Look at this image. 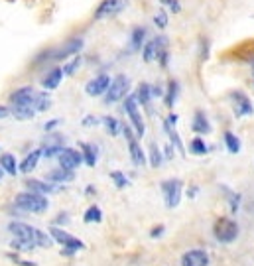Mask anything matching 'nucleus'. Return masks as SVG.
Returning <instances> with one entry per match:
<instances>
[{
  "instance_id": "1",
  "label": "nucleus",
  "mask_w": 254,
  "mask_h": 266,
  "mask_svg": "<svg viewBox=\"0 0 254 266\" xmlns=\"http://www.w3.org/2000/svg\"><path fill=\"white\" fill-rule=\"evenodd\" d=\"M16 207L24 209V211H30V213H42L48 209V200L42 195V193H34V191H26V193H18Z\"/></svg>"
},
{
  "instance_id": "2",
  "label": "nucleus",
  "mask_w": 254,
  "mask_h": 266,
  "mask_svg": "<svg viewBox=\"0 0 254 266\" xmlns=\"http://www.w3.org/2000/svg\"><path fill=\"white\" fill-rule=\"evenodd\" d=\"M213 231H215L217 241H221V243H233L238 235V225L233 219H229V217H221V219H217Z\"/></svg>"
},
{
  "instance_id": "3",
  "label": "nucleus",
  "mask_w": 254,
  "mask_h": 266,
  "mask_svg": "<svg viewBox=\"0 0 254 266\" xmlns=\"http://www.w3.org/2000/svg\"><path fill=\"white\" fill-rule=\"evenodd\" d=\"M128 87H130V81H128L126 75H116L111 81L109 89H107V97H105V103H116V101L124 99L128 93Z\"/></svg>"
},
{
  "instance_id": "4",
  "label": "nucleus",
  "mask_w": 254,
  "mask_h": 266,
  "mask_svg": "<svg viewBox=\"0 0 254 266\" xmlns=\"http://www.w3.org/2000/svg\"><path fill=\"white\" fill-rule=\"evenodd\" d=\"M128 6V0H103L95 10V20H107V18L118 16Z\"/></svg>"
},
{
  "instance_id": "5",
  "label": "nucleus",
  "mask_w": 254,
  "mask_h": 266,
  "mask_svg": "<svg viewBox=\"0 0 254 266\" xmlns=\"http://www.w3.org/2000/svg\"><path fill=\"white\" fill-rule=\"evenodd\" d=\"M124 111H126V115L130 117L132 126L136 128V134L142 136L144 130H146V126H144L142 115H140V111H138V101H136V95H126V99H124Z\"/></svg>"
},
{
  "instance_id": "6",
  "label": "nucleus",
  "mask_w": 254,
  "mask_h": 266,
  "mask_svg": "<svg viewBox=\"0 0 254 266\" xmlns=\"http://www.w3.org/2000/svg\"><path fill=\"white\" fill-rule=\"evenodd\" d=\"M181 187H183L181 180H166V182H162V191H164V195H166V205H168L170 209H174V207L179 205Z\"/></svg>"
},
{
  "instance_id": "7",
  "label": "nucleus",
  "mask_w": 254,
  "mask_h": 266,
  "mask_svg": "<svg viewBox=\"0 0 254 266\" xmlns=\"http://www.w3.org/2000/svg\"><path fill=\"white\" fill-rule=\"evenodd\" d=\"M8 229H10V233L16 237V241H22L24 245H28L30 249H36L38 245H36V229H32L30 225H26V223H10L8 225Z\"/></svg>"
},
{
  "instance_id": "8",
  "label": "nucleus",
  "mask_w": 254,
  "mask_h": 266,
  "mask_svg": "<svg viewBox=\"0 0 254 266\" xmlns=\"http://www.w3.org/2000/svg\"><path fill=\"white\" fill-rule=\"evenodd\" d=\"M51 235H53V239H55L57 243H61V245H64L65 254H71V252H75V250L83 249V243H81L79 239H75V237L67 235L65 231L57 229V227H53V229H51Z\"/></svg>"
},
{
  "instance_id": "9",
  "label": "nucleus",
  "mask_w": 254,
  "mask_h": 266,
  "mask_svg": "<svg viewBox=\"0 0 254 266\" xmlns=\"http://www.w3.org/2000/svg\"><path fill=\"white\" fill-rule=\"evenodd\" d=\"M36 95L38 93L34 91L32 87H22V89H18V91H14L10 95V103L16 105V107H34Z\"/></svg>"
},
{
  "instance_id": "10",
  "label": "nucleus",
  "mask_w": 254,
  "mask_h": 266,
  "mask_svg": "<svg viewBox=\"0 0 254 266\" xmlns=\"http://www.w3.org/2000/svg\"><path fill=\"white\" fill-rule=\"evenodd\" d=\"M57 158H59V166L64 168V170H71V172L83 162L81 152H77V150H73V148H64L59 152Z\"/></svg>"
},
{
  "instance_id": "11",
  "label": "nucleus",
  "mask_w": 254,
  "mask_h": 266,
  "mask_svg": "<svg viewBox=\"0 0 254 266\" xmlns=\"http://www.w3.org/2000/svg\"><path fill=\"white\" fill-rule=\"evenodd\" d=\"M109 85H111V77L103 73V75H97L95 79H91V81L87 83V87H85V91H87L89 97H99V95H105V93H107Z\"/></svg>"
},
{
  "instance_id": "12",
  "label": "nucleus",
  "mask_w": 254,
  "mask_h": 266,
  "mask_svg": "<svg viewBox=\"0 0 254 266\" xmlns=\"http://www.w3.org/2000/svg\"><path fill=\"white\" fill-rule=\"evenodd\" d=\"M231 99H233V105H235V115L237 117H246V115H252V103L250 99L244 95V93H240V91H235L233 95H231Z\"/></svg>"
},
{
  "instance_id": "13",
  "label": "nucleus",
  "mask_w": 254,
  "mask_h": 266,
  "mask_svg": "<svg viewBox=\"0 0 254 266\" xmlns=\"http://www.w3.org/2000/svg\"><path fill=\"white\" fill-rule=\"evenodd\" d=\"M83 48V38H71L65 42V46H61L57 51H53V59H67L69 55L79 53V50Z\"/></svg>"
},
{
  "instance_id": "14",
  "label": "nucleus",
  "mask_w": 254,
  "mask_h": 266,
  "mask_svg": "<svg viewBox=\"0 0 254 266\" xmlns=\"http://www.w3.org/2000/svg\"><path fill=\"white\" fill-rule=\"evenodd\" d=\"M209 264V256L205 250H189L181 256V266H207Z\"/></svg>"
},
{
  "instance_id": "15",
  "label": "nucleus",
  "mask_w": 254,
  "mask_h": 266,
  "mask_svg": "<svg viewBox=\"0 0 254 266\" xmlns=\"http://www.w3.org/2000/svg\"><path fill=\"white\" fill-rule=\"evenodd\" d=\"M146 34L148 30L144 26H136L132 34H130V51H140L144 48V42H146Z\"/></svg>"
},
{
  "instance_id": "16",
  "label": "nucleus",
  "mask_w": 254,
  "mask_h": 266,
  "mask_svg": "<svg viewBox=\"0 0 254 266\" xmlns=\"http://www.w3.org/2000/svg\"><path fill=\"white\" fill-rule=\"evenodd\" d=\"M191 128L197 134H209L211 132V124L207 120L205 113L201 111H195V117H193V122H191Z\"/></svg>"
},
{
  "instance_id": "17",
  "label": "nucleus",
  "mask_w": 254,
  "mask_h": 266,
  "mask_svg": "<svg viewBox=\"0 0 254 266\" xmlns=\"http://www.w3.org/2000/svg\"><path fill=\"white\" fill-rule=\"evenodd\" d=\"M61 77H64V71H61L59 67L51 69L48 75L44 77V81H42L44 89H48V91H51V89H57V87H59V83H61Z\"/></svg>"
},
{
  "instance_id": "18",
  "label": "nucleus",
  "mask_w": 254,
  "mask_h": 266,
  "mask_svg": "<svg viewBox=\"0 0 254 266\" xmlns=\"http://www.w3.org/2000/svg\"><path fill=\"white\" fill-rule=\"evenodd\" d=\"M40 158H42V150H34V152H30L24 160H22V164H20V172L22 174H30L34 168L38 166V162H40Z\"/></svg>"
},
{
  "instance_id": "19",
  "label": "nucleus",
  "mask_w": 254,
  "mask_h": 266,
  "mask_svg": "<svg viewBox=\"0 0 254 266\" xmlns=\"http://www.w3.org/2000/svg\"><path fill=\"white\" fill-rule=\"evenodd\" d=\"M128 150H130V158L136 166H144L146 164V156H144V150L140 148V144L134 140H128Z\"/></svg>"
},
{
  "instance_id": "20",
  "label": "nucleus",
  "mask_w": 254,
  "mask_h": 266,
  "mask_svg": "<svg viewBox=\"0 0 254 266\" xmlns=\"http://www.w3.org/2000/svg\"><path fill=\"white\" fill-rule=\"evenodd\" d=\"M156 57H158V42L154 38V40L146 42V46L142 48V59L146 63H152V61H156Z\"/></svg>"
},
{
  "instance_id": "21",
  "label": "nucleus",
  "mask_w": 254,
  "mask_h": 266,
  "mask_svg": "<svg viewBox=\"0 0 254 266\" xmlns=\"http://www.w3.org/2000/svg\"><path fill=\"white\" fill-rule=\"evenodd\" d=\"M26 185H28L30 191H34V193H42V195H44V193H51V191H55L53 185H49L48 182H40V180H28Z\"/></svg>"
},
{
  "instance_id": "22",
  "label": "nucleus",
  "mask_w": 254,
  "mask_h": 266,
  "mask_svg": "<svg viewBox=\"0 0 254 266\" xmlns=\"http://www.w3.org/2000/svg\"><path fill=\"white\" fill-rule=\"evenodd\" d=\"M0 168L10 174V176H16L18 168H16V158L12 154H0Z\"/></svg>"
},
{
  "instance_id": "23",
  "label": "nucleus",
  "mask_w": 254,
  "mask_h": 266,
  "mask_svg": "<svg viewBox=\"0 0 254 266\" xmlns=\"http://www.w3.org/2000/svg\"><path fill=\"white\" fill-rule=\"evenodd\" d=\"M164 128H166V132H168L170 140H172V146H175V150H177L179 154H183V152H185V148H183V144H181V138H179V134L175 132L174 124H170V122L166 120V122H164Z\"/></svg>"
},
{
  "instance_id": "24",
  "label": "nucleus",
  "mask_w": 254,
  "mask_h": 266,
  "mask_svg": "<svg viewBox=\"0 0 254 266\" xmlns=\"http://www.w3.org/2000/svg\"><path fill=\"white\" fill-rule=\"evenodd\" d=\"M48 180L49 182H59V183L71 182V180H73V172H71V170H64V168H59V170L49 172Z\"/></svg>"
},
{
  "instance_id": "25",
  "label": "nucleus",
  "mask_w": 254,
  "mask_h": 266,
  "mask_svg": "<svg viewBox=\"0 0 254 266\" xmlns=\"http://www.w3.org/2000/svg\"><path fill=\"white\" fill-rule=\"evenodd\" d=\"M79 146H81V150H83V154H81V156H83L85 164L93 168L97 164V148L95 146H91V144H85V142L79 144Z\"/></svg>"
},
{
  "instance_id": "26",
  "label": "nucleus",
  "mask_w": 254,
  "mask_h": 266,
  "mask_svg": "<svg viewBox=\"0 0 254 266\" xmlns=\"http://www.w3.org/2000/svg\"><path fill=\"white\" fill-rule=\"evenodd\" d=\"M150 99H152V87L148 83H140L138 85V91H136V101L142 103V107H148Z\"/></svg>"
},
{
  "instance_id": "27",
  "label": "nucleus",
  "mask_w": 254,
  "mask_h": 266,
  "mask_svg": "<svg viewBox=\"0 0 254 266\" xmlns=\"http://www.w3.org/2000/svg\"><path fill=\"white\" fill-rule=\"evenodd\" d=\"M18 120H30V118L36 117V109L34 107H12V111H10Z\"/></svg>"
},
{
  "instance_id": "28",
  "label": "nucleus",
  "mask_w": 254,
  "mask_h": 266,
  "mask_svg": "<svg viewBox=\"0 0 254 266\" xmlns=\"http://www.w3.org/2000/svg\"><path fill=\"white\" fill-rule=\"evenodd\" d=\"M177 93H179V83L172 79L170 83H168V91H166V105L172 109L175 105V101H177Z\"/></svg>"
},
{
  "instance_id": "29",
  "label": "nucleus",
  "mask_w": 254,
  "mask_h": 266,
  "mask_svg": "<svg viewBox=\"0 0 254 266\" xmlns=\"http://www.w3.org/2000/svg\"><path fill=\"white\" fill-rule=\"evenodd\" d=\"M189 150L191 154H195V156H205L207 152H209V146L205 144L203 138H193L189 142Z\"/></svg>"
},
{
  "instance_id": "30",
  "label": "nucleus",
  "mask_w": 254,
  "mask_h": 266,
  "mask_svg": "<svg viewBox=\"0 0 254 266\" xmlns=\"http://www.w3.org/2000/svg\"><path fill=\"white\" fill-rule=\"evenodd\" d=\"M225 144H227V148H229L231 154H238L240 152V140L233 132H229V130L225 132Z\"/></svg>"
},
{
  "instance_id": "31",
  "label": "nucleus",
  "mask_w": 254,
  "mask_h": 266,
  "mask_svg": "<svg viewBox=\"0 0 254 266\" xmlns=\"http://www.w3.org/2000/svg\"><path fill=\"white\" fill-rule=\"evenodd\" d=\"M85 223H101V219H103V213H101V209L97 207V205H91L87 211H85Z\"/></svg>"
},
{
  "instance_id": "32",
  "label": "nucleus",
  "mask_w": 254,
  "mask_h": 266,
  "mask_svg": "<svg viewBox=\"0 0 254 266\" xmlns=\"http://www.w3.org/2000/svg\"><path fill=\"white\" fill-rule=\"evenodd\" d=\"M103 122H105V128H107V132L111 134V136H116V134L120 132V122L114 117H105Z\"/></svg>"
},
{
  "instance_id": "33",
  "label": "nucleus",
  "mask_w": 254,
  "mask_h": 266,
  "mask_svg": "<svg viewBox=\"0 0 254 266\" xmlns=\"http://www.w3.org/2000/svg\"><path fill=\"white\" fill-rule=\"evenodd\" d=\"M49 105H51V101H49L48 93H38L36 95V103H34L36 111H46V109H49Z\"/></svg>"
},
{
  "instance_id": "34",
  "label": "nucleus",
  "mask_w": 254,
  "mask_h": 266,
  "mask_svg": "<svg viewBox=\"0 0 254 266\" xmlns=\"http://www.w3.org/2000/svg\"><path fill=\"white\" fill-rule=\"evenodd\" d=\"M162 160H164V156H162L160 148L156 144H150V164H152V168L162 166Z\"/></svg>"
},
{
  "instance_id": "35",
  "label": "nucleus",
  "mask_w": 254,
  "mask_h": 266,
  "mask_svg": "<svg viewBox=\"0 0 254 266\" xmlns=\"http://www.w3.org/2000/svg\"><path fill=\"white\" fill-rule=\"evenodd\" d=\"M81 61H83V59H81L79 55H75V57H73V59H71L67 65H64V69H61V71H64V75H73V73L79 69Z\"/></svg>"
},
{
  "instance_id": "36",
  "label": "nucleus",
  "mask_w": 254,
  "mask_h": 266,
  "mask_svg": "<svg viewBox=\"0 0 254 266\" xmlns=\"http://www.w3.org/2000/svg\"><path fill=\"white\" fill-rule=\"evenodd\" d=\"M111 180L114 182V185H116V187H120V189H122V187H126V185H128L126 176H124L122 172H111Z\"/></svg>"
},
{
  "instance_id": "37",
  "label": "nucleus",
  "mask_w": 254,
  "mask_h": 266,
  "mask_svg": "<svg viewBox=\"0 0 254 266\" xmlns=\"http://www.w3.org/2000/svg\"><path fill=\"white\" fill-rule=\"evenodd\" d=\"M61 150H64V144H49V146H46V148L42 150V154L46 158H53V156H59Z\"/></svg>"
},
{
  "instance_id": "38",
  "label": "nucleus",
  "mask_w": 254,
  "mask_h": 266,
  "mask_svg": "<svg viewBox=\"0 0 254 266\" xmlns=\"http://www.w3.org/2000/svg\"><path fill=\"white\" fill-rule=\"evenodd\" d=\"M168 22H170V18H168V12H166V10H160L158 14L154 16V24L158 26L160 30H164V28L168 26Z\"/></svg>"
},
{
  "instance_id": "39",
  "label": "nucleus",
  "mask_w": 254,
  "mask_h": 266,
  "mask_svg": "<svg viewBox=\"0 0 254 266\" xmlns=\"http://www.w3.org/2000/svg\"><path fill=\"white\" fill-rule=\"evenodd\" d=\"M36 245H38V247H49V245H51V239H49L46 233H42V231L36 229Z\"/></svg>"
},
{
  "instance_id": "40",
  "label": "nucleus",
  "mask_w": 254,
  "mask_h": 266,
  "mask_svg": "<svg viewBox=\"0 0 254 266\" xmlns=\"http://www.w3.org/2000/svg\"><path fill=\"white\" fill-rule=\"evenodd\" d=\"M156 59H158V63H160L162 67H168V63H170V51H168V50L160 51L158 57H156Z\"/></svg>"
},
{
  "instance_id": "41",
  "label": "nucleus",
  "mask_w": 254,
  "mask_h": 266,
  "mask_svg": "<svg viewBox=\"0 0 254 266\" xmlns=\"http://www.w3.org/2000/svg\"><path fill=\"white\" fill-rule=\"evenodd\" d=\"M160 2L168 4V6H170V10H172V12H175V14L181 10V4H179V0H160Z\"/></svg>"
},
{
  "instance_id": "42",
  "label": "nucleus",
  "mask_w": 254,
  "mask_h": 266,
  "mask_svg": "<svg viewBox=\"0 0 254 266\" xmlns=\"http://www.w3.org/2000/svg\"><path fill=\"white\" fill-rule=\"evenodd\" d=\"M229 197H231V211L235 213V211L238 209V201H240V195H238V193H231V191H229Z\"/></svg>"
},
{
  "instance_id": "43",
  "label": "nucleus",
  "mask_w": 254,
  "mask_h": 266,
  "mask_svg": "<svg viewBox=\"0 0 254 266\" xmlns=\"http://www.w3.org/2000/svg\"><path fill=\"white\" fill-rule=\"evenodd\" d=\"M59 122H61L59 118H53V120H49V122H46V126H44V128H46V130L49 132V130H53V128H55V126H57Z\"/></svg>"
},
{
  "instance_id": "44",
  "label": "nucleus",
  "mask_w": 254,
  "mask_h": 266,
  "mask_svg": "<svg viewBox=\"0 0 254 266\" xmlns=\"http://www.w3.org/2000/svg\"><path fill=\"white\" fill-rule=\"evenodd\" d=\"M99 120H97L95 117H85L83 118V126H93V124H97Z\"/></svg>"
},
{
  "instance_id": "45",
  "label": "nucleus",
  "mask_w": 254,
  "mask_h": 266,
  "mask_svg": "<svg viewBox=\"0 0 254 266\" xmlns=\"http://www.w3.org/2000/svg\"><path fill=\"white\" fill-rule=\"evenodd\" d=\"M164 152H166V158H168V160H172V158H174V154H175V150H174V146H172V144H168Z\"/></svg>"
},
{
  "instance_id": "46",
  "label": "nucleus",
  "mask_w": 254,
  "mask_h": 266,
  "mask_svg": "<svg viewBox=\"0 0 254 266\" xmlns=\"http://www.w3.org/2000/svg\"><path fill=\"white\" fill-rule=\"evenodd\" d=\"M164 233V225H158V227H154V229H152V239H156V237H160V235Z\"/></svg>"
},
{
  "instance_id": "47",
  "label": "nucleus",
  "mask_w": 254,
  "mask_h": 266,
  "mask_svg": "<svg viewBox=\"0 0 254 266\" xmlns=\"http://www.w3.org/2000/svg\"><path fill=\"white\" fill-rule=\"evenodd\" d=\"M209 57V42L203 40V50H201V59H207Z\"/></svg>"
},
{
  "instance_id": "48",
  "label": "nucleus",
  "mask_w": 254,
  "mask_h": 266,
  "mask_svg": "<svg viewBox=\"0 0 254 266\" xmlns=\"http://www.w3.org/2000/svg\"><path fill=\"white\" fill-rule=\"evenodd\" d=\"M10 258H12V260H14V262H16V264H20V266H36V264H34V262H26V260H20V258H16V256H14V254H12V256H10Z\"/></svg>"
},
{
  "instance_id": "49",
  "label": "nucleus",
  "mask_w": 254,
  "mask_h": 266,
  "mask_svg": "<svg viewBox=\"0 0 254 266\" xmlns=\"http://www.w3.org/2000/svg\"><path fill=\"white\" fill-rule=\"evenodd\" d=\"M152 97H164V91H162V87H152Z\"/></svg>"
},
{
  "instance_id": "50",
  "label": "nucleus",
  "mask_w": 254,
  "mask_h": 266,
  "mask_svg": "<svg viewBox=\"0 0 254 266\" xmlns=\"http://www.w3.org/2000/svg\"><path fill=\"white\" fill-rule=\"evenodd\" d=\"M8 115H10V111H8L6 107H0V118L8 117Z\"/></svg>"
},
{
  "instance_id": "51",
  "label": "nucleus",
  "mask_w": 254,
  "mask_h": 266,
  "mask_svg": "<svg viewBox=\"0 0 254 266\" xmlns=\"http://www.w3.org/2000/svg\"><path fill=\"white\" fill-rule=\"evenodd\" d=\"M187 195H189V197H195V195H197V187H191L189 191H187Z\"/></svg>"
},
{
  "instance_id": "52",
  "label": "nucleus",
  "mask_w": 254,
  "mask_h": 266,
  "mask_svg": "<svg viewBox=\"0 0 254 266\" xmlns=\"http://www.w3.org/2000/svg\"><path fill=\"white\" fill-rule=\"evenodd\" d=\"M0 178H2V168H0Z\"/></svg>"
},
{
  "instance_id": "53",
  "label": "nucleus",
  "mask_w": 254,
  "mask_h": 266,
  "mask_svg": "<svg viewBox=\"0 0 254 266\" xmlns=\"http://www.w3.org/2000/svg\"><path fill=\"white\" fill-rule=\"evenodd\" d=\"M252 73H254V61H252Z\"/></svg>"
}]
</instances>
